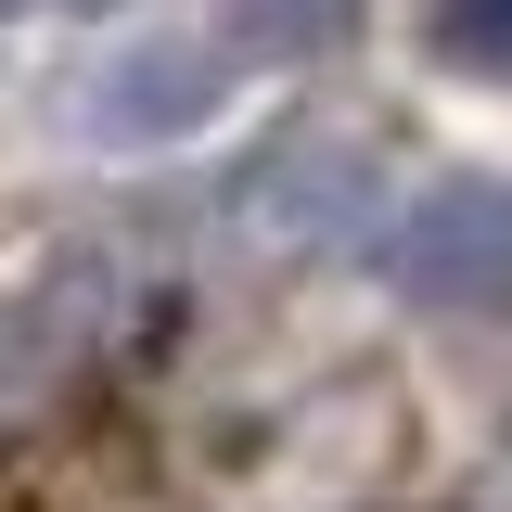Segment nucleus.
I'll list each match as a JSON object with an SVG mask.
<instances>
[{
    "label": "nucleus",
    "mask_w": 512,
    "mask_h": 512,
    "mask_svg": "<svg viewBox=\"0 0 512 512\" xmlns=\"http://www.w3.org/2000/svg\"><path fill=\"white\" fill-rule=\"evenodd\" d=\"M372 269L410 308H500L512 295V180H423L372 231Z\"/></svg>",
    "instance_id": "obj_1"
},
{
    "label": "nucleus",
    "mask_w": 512,
    "mask_h": 512,
    "mask_svg": "<svg viewBox=\"0 0 512 512\" xmlns=\"http://www.w3.org/2000/svg\"><path fill=\"white\" fill-rule=\"evenodd\" d=\"M231 231L256 256H333V244H372V167H359V141H269L244 180H231Z\"/></svg>",
    "instance_id": "obj_2"
},
{
    "label": "nucleus",
    "mask_w": 512,
    "mask_h": 512,
    "mask_svg": "<svg viewBox=\"0 0 512 512\" xmlns=\"http://www.w3.org/2000/svg\"><path fill=\"white\" fill-rule=\"evenodd\" d=\"M218 90H231V64L205 52V39H141V52H116L64 116L103 128V141H167V128H205V116H218Z\"/></svg>",
    "instance_id": "obj_3"
},
{
    "label": "nucleus",
    "mask_w": 512,
    "mask_h": 512,
    "mask_svg": "<svg viewBox=\"0 0 512 512\" xmlns=\"http://www.w3.org/2000/svg\"><path fill=\"white\" fill-rule=\"evenodd\" d=\"M423 39L461 77H512V0H423Z\"/></svg>",
    "instance_id": "obj_4"
},
{
    "label": "nucleus",
    "mask_w": 512,
    "mask_h": 512,
    "mask_svg": "<svg viewBox=\"0 0 512 512\" xmlns=\"http://www.w3.org/2000/svg\"><path fill=\"white\" fill-rule=\"evenodd\" d=\"M244 13L269 26V39H333V26H346L359 0H244Z\"/></svg>",
    "instance_id": "obj_5"
},
{
    "label": "nucleus",
    "mask_w": 512,
    "mask_h": 512,
    "mask_svg": "<svg viewBox=\"0 0 512 512\" xmlns=\"http://www.w3.org/2000/svg\"><path fill=\"white\" fill-rule=\"evenodd\" d=\"M39 13H103V0H39Z\"/></svg>",
    "instance_id": "obj_6"
}]
</instances>
